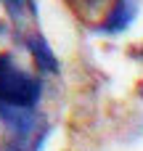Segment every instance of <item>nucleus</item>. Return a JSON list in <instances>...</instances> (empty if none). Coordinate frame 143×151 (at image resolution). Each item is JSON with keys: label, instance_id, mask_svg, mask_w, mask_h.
<instances>
[{"label": "nucleus", "instance_id": "nucleus-1", "mask_svg": "<svg viewBox=\"0 0 143 151\" xmlns=\"http://www.w3.org/2000/svg\"><path fill=\"white\" fill-rule=\"evenodd\" d=\"M40 80L13 66L11 56H0V104L16 109H32L40 101Z\"/></svg>", "mask_w": 143, "mask_h": 151}, {"label": "nucleus", "instance_id": "nucleus-2", "mask_svg": "<svg viewBox=\"0 0 143 151\" xmlns=\"http://www.w3.org/2000/svg\"><path fill=\"white\" fill-rule=\"evenodd\" d=\"M0 117L8 125V130L16 138H21V141L32 133V127L37 122V117H34L32 109H16V106H5V104H0Z\"/></svg>", "mask_w": 143, "mask_h": 151}, {"label": "nucleus", "instance_id": "nucleus-3", "mask_svg": "<svg viewBox=\"0 0 143 151\" xmlns=\"http://www.w3.org/2000/svg\"><path fill=\"white\" fill-rule=\"evenodd\" d=\"M138 16V0H117L111 13L103 19L101 29L103 32H122L133 24V19Z\"/></svg>", "mask_w": 143, "mask_h": 151}, {"label": "nucleus", "instance_id": "nucleus-4", "mask_svg": "<svg viewBox=\"0 0 143 151\" xmlns=\"http://www.w3.org/2000/svg\"><path fill=\"white\" fill-rule=\"evenodd\" d=\"M27 45H29V50H32V56H34V64L42 69V72H58V61H56V56H53V50H50V45L45 42V37L42 35H32L29 40H27Z\"/></svg>", "mask_w": 143, "mask_h": 151}, {"label": "nucleus", "instance_id": "nucleus-5", "mask_svg": "<svg viewBox=\"0 0 143 151\" xmlns=\"http://www.w3.org/2000/svg\"><path fill=\"white\" fill-rule=\"evenodd\" d=\"M69 3V8L80 16V19H90L101 5H103V0H66Z\"/></svg>", "mask_w": 143, "mask_h": 151}, {"label": "nucleus", "instance_id": "nucleus-6", "mask_svg": "<svg viewBox=\"0 0 143 151\" xmlns=\"http://www.w3.org/2000/svg\"><path fill=\"white\" fill-rule=\"evenodd\" d=\"M3 3H5V5L11 8V13H13V16H16L19 11H21V0H3Z\"/></svg>", "mask_w": 143, "mask_h": 151}, {"label": "nucleus", "instance_id": "nucleus-7", "mask_svg": "<svg viewBox=\"0 0 143 151\" xmlns=\"http://www.w3.org/2000/svg\"><path fill=\"white\" fill-rule=\"evenodd\" d=\"M141 96H143V90H141Z\"/></svg>", "mask_w": 143, "mask_h": 151}]
</instances>
